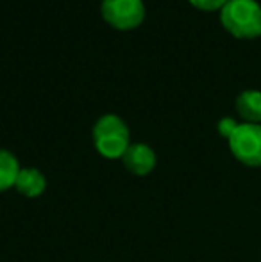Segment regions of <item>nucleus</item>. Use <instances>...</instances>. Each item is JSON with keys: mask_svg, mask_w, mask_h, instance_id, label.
<instances>
[{"mask_svg": "<svg viewBox=\"0 0 261 262\" xmlns=\"http://www.w3.org/2000/svg\"><path fill=\"white\" fill-rule=\"evenodd\" d=\"M222 25L236 38L261 34V4L258 0H227L220 9Z\"/></svg>", "mask_w": 261, "mask_h": 262, "instance_id": "nucleus-1", "label": "nucleus"}, {"mask_svg": "<svg viewBox=\"0 0 261 262\" xmlns=\"http://www.w3.org/2000/svg\"><path fill=\"white\" fill-rule=\"evenodd\" d=\"M231 154L245 166L259 168L261 166V123H238L231 134Z\"/></svg>", "mask_w": 261, "mask_h": 262, "instance_id": "nucleus-3", "label": "nucleus"}, {"mask_svg": "<svg viewBox=\"0 0 261 262\" xmlns=\"http://www.w3.org/2000/svg\"><path fill=\"white\" fill-rule=\"evenodd\" d=\"M122 162L132 175L145 177L156 168V154L145 143H132L122 156Z\"/></svg>", "mask_w": 261, "mask_h": 262, "instance_id": "nucleus-5", "label": "nucleus"}, {"mask_svg": "<svg viewBox=\"0 0 261 262\" xmlns=\"http://www.w3.org/2000/svg\"><path fill=\"white\" fill-rule=\"evenodd\" d=\"M93 143L101 156L122 159L131 145L129 127L116 114H106L93 127Z\"/></svg>", "mask_w": 261, "mask_h": 262, "instance_id": "nucleus-2", "label": "nucleus"}, {"mask_svg": "<svg viewBox=\"0 0 261 262\" xmlns=\"http://www.w3.org/2000/svg\"><path fill=\"white\" fill-rule=\"evenodd\" d=\"M14 189L27 198H38L45 193L47 179L36 168H20L16 182H14Z\"/></svg>", "mask_w": 261, "mask_h": 262, "instance_id": "nucleus-6", "label": "nucleus"}, {"mask_svg": "<svg viewBox=\"0 0 261 262\" xmlns=\"http://www.w3.org/2000/svg\"><path fill=\"white\" fill-rule=\"evenodd\" d=\"M236 111L247 123H261V91L244 90L236 97Z\"/></svg>", "mask_w": 261, "mask_h": 262, "instance_id": "nucleus-7", "label": "nucleus"}, {"mask_svg": "<svg viewBox=\"0 0 261 262\" xmlns=\"http://www.w3.org/2000/svg\"><path fill=\"white\" fill-rule=\"evenodd\" d=\"M102 16L120 31H131L142 25L145 6L142 0H102Z\"/></svg>", "mask_w": 261, "mask_h": 262, "instance_id": "nucleus-4", "label": "nucleus"}, {"mask_svg": "<svg viewBox=\"0 0 261 262\" xmlns=\"http://www.w3.org/2000/svg\"><path fill=\"white\" fill-rule=\"evenodd\" d=\"M236 127H238V121L231 116H224L222 120L218 121V132H220V136H224L226 139L231 138V134H233Z\"/></svg>", "mask_w": 261, "mask_h": 262, "instance_id": "nucleus-9", "label": "nucleus"}, {"mask_svg": "<svg viewBox=\"0 0 261 262\" xmlns=\"http://www.w3.org/2000/svg\"><path fill=\"white\" fill-rule=\"evenodd\" d=\"M18 171H20L18 159L11 152L0 148V193L14 187Z\"/></svg>", "mask_w": 261, "mask_h": 262, "instance_id": "nucleus-8", "label": "nucleus"}, {"mask_svg": "<svg viewBox=\"0 0 261 262\" xmlns=\"http://www.w3.org/2000/svg\"><path fill=\"white\" fill-rule=\"evenodd\" d=\"M190 2H192V6H195L197 9L216 11V9H222L227 0H190Z\"/></svg>", "mask_w": 261, "mask_h": 262, "instance_id": "nucleus-10", "label": "nucleus"}]
</instances>
